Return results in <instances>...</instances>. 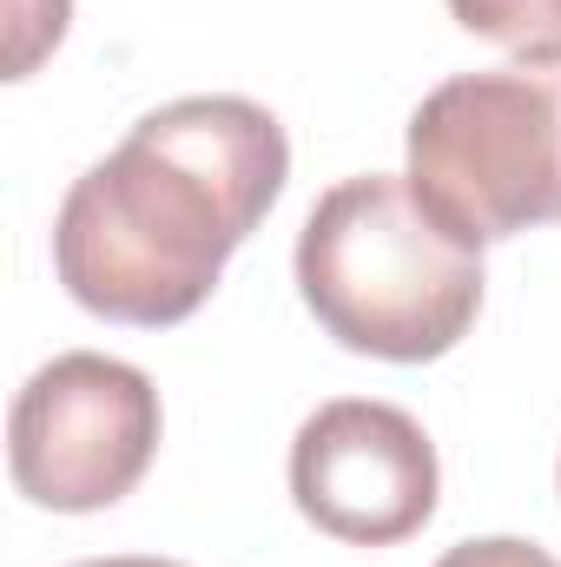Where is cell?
<instances>
[{
    "mask_svg": "<svg viewBox=\"0 0 561 567\" xmlns=\"http://www.w3.org/2000/svg\"><path fill=\"white\" fill-rule=\"evenodd\" d=\"M404 145V178L462 245L561 225V47L442 80Z\"/></svg>",
    "mask_w": 561,
    "mask_h": 567,
    "instance_id": "3",
    "label": "cell"
},
{
    "mask_svg": "<svg viewBox=\"0 0 561 567\" xmlns=\"http://www.w3.org/2000/svg\"><path fill=\"white\" fill-rule=\"evenodd\" d=\"M73 0H7V80H27L67 40Z\"/></svg>",
    "mask_w": 561,
    "mask_h": 567,
    "instance_id": "7",
    "label": "cell"
},
{
    "mask_svg": "<svg viewBox=\"0 0 561 567\" xmlns=\"http://www.w3.org/2000/svg\"><path fill=\"white\" fill-rule=\"evenodd\" d=\"M284 178L290 140L258 100H172L73 178L53 218V271L106 323H185L265 225Z\"/></svg>",
    "mask_w": 561,
    "mask_h": 567,
    "instance_id": "1",
    "label": "cell"
},
{
    "mask_svg": "<svg viewBox=\"0 0 561 567\" xmlns=\"http://www.w3.org/2000/svg\"><path fill=\"white\" fill-rule=\"evenodd\" d=\"M456 27L516 53H555L561 47V0H449Z\"/></svg>",
    "mask_w": 561,
    "mask_h": 567,
    "instance_id": "6",
    "label": "cell"
},
{
    "mask_svg": "<svg viewBox=\"0 0 561 567\" xmlns=\"http://www.w3.org/2000/svg\"><path fill=\"white\" fill-rule=\"evenodd\" d=\"M436 442L397 403L337 396L290 442V502L350 548H397L436 515Z\"/></svg>",
    "mask_w": 561,
    "mask_h": 567,
    "instance_id": "5",
    "label": "cell"
},
{
    "mask_svg": "<svg viewBox=\"0 0 561 567\" xmlns=\"http://www.w3.org/2000/svg\"><path fill=\"white\" fill-rule=\"evenodd\" d=\"M159 390L140 363L67 350L27 377L7 416V468L33 508L100 515L126 502L159 455Z\"/></svg>",
    "mask_w": 561,
    "mask_h": 567,
    "instance_id": "4",
    "label": "cell"
},
{
    "mask_svg": "<svg viewBox=\"0 0 561 567\" xmlns=\"http://www.w3.org/2000/svg\"><path fill=\"white\" fill-rule=\"evenodd\" d=\"M436 567H561L549 548L516 542V535H482V542H456Z\"/></svg>",
    "mask_w": 561,
    "mask_h": 567,
    "instance_id": "8",
    "label": "cell"
},
{
    "mask_svg": "<svg viewBox=\"0 0 561 567\" xmlns=\"http://www.w3.org/2000/svg\"><path fill=\"white\" fill-rule=\"evenodd\" d=\"M73 567H178V561H159V555H106V561H73Z\"/></svg>",
    "mask_w": 561,
    "mask_h": 567,
    "instance_id": "9",
    "label": "cell"
},
{
    "mask_svg": "<svg viewBox=\"0 0 561 567\" xmlns=\"http://www.w3.org/2000/svg\"><path fill=\"white\" fill-rule=\"evenodd\" d=\"M297 290L344 350L436 363L482 310V251L422 205L410 178L364 172L310 205L297 231Z\"/></svg>",
    "mask_w": 561,
    "mask_h": 567,
    "instance_id": "2",
    "label": "cell"
}]
</instances>
